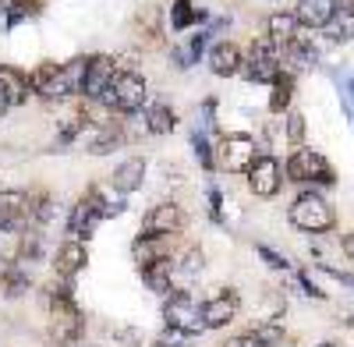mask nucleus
I'll list each match as a JSON object with an SVG mask.
<instances>
[{
    "label": "nucleus",
    "mask_w": 354,
    "mask_h": 347,
    "mask_svg": "<svg viewBox=\"0 0 354 347\" xmlns=\"http://www.w3.org/2000/svg\"><path fill=\"white\" fill-rule=\"evenodd\" d=\"M46 305H50V337L61 347H78V340L85 333V315L71 298V283H64L61 291L50 287Z\"/></svg>",
    "instance_id": "1"
},
{
    "label": "nucleus",
    "mask_w": 354,
    "mask_h": 347,
    "mask_svg": "<svg viewBox=\"0 0 354 347\" xmlns=\"http://www.w3.org/2000/svg\"><path fill=\"white\" fill-rule=\"evenodd\" d=\"M113 118H135V113L145 110V103H149V85H145V78L131 68H117L110 89L103 93L100 100Z\"/></svg>",
    "instance_id": "2"
},
{
    "label": "nucleus",
    "mask_w": 354,
    "mask_h": 347,
    "mask_svg": "<svg viewBox=\"0 0 354 347\" xmlns=\"http://www.w3.org/2000/svg\"><path fill=\"white\" fill-rule=\"evenodd\" d=\"M283 174H287V181L301 185L308 191L337 185V170L330 167L326 156H322L319 149H312V146H298V149H294L287 156V163H283Z\"/></svg>",
    "instance_id": "3"
},
{
    "label": "nucleus",
    "mask_w": 354,
    "mask_h": 347,
    "mask_svg": "<svg viewBox=\"0 0 354 347\" xmlns=\"http://www.w3.org/2000/svg\"><path fill=\"white\" fill-rule=\"evenodd\" d=\"M287 220L301 230V234H330L337 227V213L319 191H301L298 198L290 202Z\"/></svg>",
    "instance_id": "4"
},
{
    "label": "nucleus",
    "mask_w": 354,
    "mask_h": 347,
    "mask_svg": "<svg viewBox=\"0 0 354 347\" xmlns=\"http://www.w3.org/2000/svg\"><path fill=\"white\" fill-rule=\"evenodd\" d=\"M202 301H195L185 287H174V291L163 298V323H167V333H177V337H198L205 326H202Z\"/></svg>",
    "instance_id": "5"
},
{
    "label": "nucleus",
    "mask_w": 354,
    "mask_h": 347,
    "mask_svg": "<svg viewBox=\"0 0 354 347\" xmlns=\"http://www.w3.org/2000/svg\"><path fill=\"white\" fill-rule=\"evenodd\" d=\"M28 82H32V93L43 96L46 103H61V100H68L71 93H78V85H75L68 64H57V61L36 64L32 75H28Z\"/></svg>",
    "instance_id": "6"
},
{
    "label": "nucleus",
    "mask_w": 354,
    "mask_h": 347,
    "mask_svg": "<svg viewBox=\"0 0 354 347\" xmlns=\"http://www.w3.org/2000/svg\"><path fill=\"white\" fill-rule=\"evenodd\" d=\"M259 142L248 135V131H227L216 146V163L227 170V174H248V167L255 163L259 156Z\"/></svg>",
    "instance_id": "7"
},
{
    "label": "nucleus",
    "mask_w": 354,
    "mask_h": 347,
    "mask_svg": "<svg viewBox=\"0 0 354 347\" xmlns=\"http://www.w3.org/2000/svg\"><path fill=\"white\" fill-rule=\"evenodd\" d=\"M280 71H283V68H280V50L270 43V36L252 39L248 57H245V64H241V75H245L248 82H266V85H273Z\"/></svg>",
    "instance_id": "8"
},
{
    "label": "nucleus",
    "mask_w": 354,
    "mask_h": 347,
    "mask_svg": "<svg viewBox=\"0 0 354 347\" xmlns=\"http://www.w3.org/2000/svg\"><path fill=\"white\" fill-rule=\"evenodd\" d=\"M117 75V61L110 53H93L85 57V71H82V85H78V96L85 103H100L103 93L110 89V82Z\"/></svg>",
    "instance_id": "9"
},
{
    "label": "nucleus",
    "mask_w": 354,
    "mask_h": 347,
    "mask_svg": "<svg viewBox=\"0 0 354 347\" xmlns=\"http://www.w3.org/2000/svg\"><path fill=\"white\" fill-rule=\"evenodd\" d=\"M245 178H248V191L255 198H273L283 188V167H280V160L273 153H259Z\"/></svg>",
    "instance_id": "10"
},
{
    "label": "nucleus",
    "mask_w": 354,
    "mask_h": 347,
    "mask_svg": "<svg viewBox=\"0 0 354 347\" xmlns=\"http://www.w3.org/2000/svg\"><path fill=\"white\" fill-rule=\"evenodd\" d=\"M185 209L177 206V202H156V206L145 213L142 220V230L138 234H149V238H174L185 230Z\"/></svg>",
    "instance_id": "11"
},
{
    "label": "nucleus",
    "mask_w": 354,
    "mask_h": 347,
    "mask_svg": "<svg viewBox=\"0 0 354 347\" xmlns=\"http://www.w3.org/2000/svg\"><path fill=\"white\" fill-rule=\"evenodd\" d=\"M198 308H202V326L205 330H223L227 323H234V315L241 312V294L234 291V287H223L213 298H205Z\"/></svg>",
    "instance_id": "12"
},
{
    "label": "nucleus",
    "mask_w": 354,
    "mask_h": 347,
    "mask_svg": "<svg viewBox=\"0 0 354 347\" xmlns=\"http://www.w3.org/2000/svg\"><path fill=\"white\" fill-rule=\"evenodd\" d=\"M28 227V191L25 188H0V230L25 234Z\"/></svg>",
    "instance_id": "13"
},
{
    "label": "nucleus",
    "mask_w": 354,
    "mask_h": 347,
    "mask_svg": "<svg viewBox=\"0 0 354 347\" xmlns=\"http://www.w3.org/2000/svg\"><path fill=\"white\" fill-rule=\"evenodd\" d=\"M103 223V213H100V206L93 202V195H82L78 202H75V209L68 213V238H75V241H88L96 234V227Z\"/></svg>",
    "instance_id": "14"
},
{
    "label": "nucleus",
    "mask_w": 354,
    "mask_h": 347,
    "mask_svg": "<svg viewBox=\"0 0 354 347\" xmlns=\"http://www.w3.org/2000/svg\"><path fill=\"white\" fill-rule=\"evenodd\" d=\"M85 266H88V248H85V241L64 238L61 245H57V252H53V273L61 276L64 283H71Z\"/></svg>",
    "instance_id": "15"
},
{
    "label": "nucleus",
    "mask_w": 354,
    "mask_h": 347,
    "mask_svg": "<svg viewBox=\"0 0 354 347\" xmlns=\"http://www.w3.org/2000/svg\"><path fill=\"white\" fill-rule=\"evenodd\" d=\"M85 146H88V153H93V156H106L113 149H121V146H128V124L110 118V121H103L96 128H88Z\"/></svg>",
    "instance_id": "16"
},
{
    "label": "nucleus",
    "mask_w": 354,
    "mask_h": 347,
    "mask_svg": "<svg viewBox=\"0 0 354 347\" xmlns=\"http://www.w3.org/2000/svg\"><path fill=\"white\" fill-rule=\"evenodd\" d=\"M205 64H209V71L216 78H234V75H241V64H245V53L238 43H230V39H220L209 46V53H205Z\"/></svg>",
    "instance_id": "17"
},
{
    "label": "nucleus",
    "mask_w": 354,
    "mask_h": 347,
    "mask_svg": "<svg viewBox=\"0 0 354 347\" xmlns=\"http://www.w3.org/2000/svg\"><path fill=\"white\" fill-rule=\"evenodd\" d=\"M145 170H149L145 156H128V160H121V163L113 167V174H110V181H106V185L128 198L131 191H138V188H142V181H145Z\"/></svg>",
    "instance_id": "18"
},
{
    "label": "nucleus",
    "mask_w": 354,
    "mask_h": 347,
    "mask_svg": "<svg viewBox=\"0 0 354 347\" xmlns=\"http://www.w3.org/2000/svg\"><path fill=\"white\" fill-rule=\"evenodd\" d=\"M174 128H177V110L167 100L149 96V103H145V110H142V131L160 138V135H170Z\"/></svg>",
    "instance_id": "19"
},
{
    "label": "nucleus",
    "mask_w": 354,
    "mask_h": 347,
    "mask_svg": "<svg viewBox=\"0 0 354 347\" xmlns=\"http://www.w3.org/2000/svg\"><path fill=\"white\" fill-rule=\"evenodd\" d=\"M266 36H270V43L283 53L294 39L301 36V25H298V18H294V11H273L270 21H266Z\"/></svg>",
    "instance_id": "20"
},
{
    "label": "nucleus",
    "mask_w": 354,
    "mask_h": 347,
    "mask_svg": "<svg viewBox=\"0 0 354 347\" xmlns=\"http://www.w3.org/2000/svg\"><path fill=\"white\" fill-rule=\"evenodd\" d=\"M0 93H4L8 106H25L28 103V93H32V82L21 68H11V64H0Z\"/></svg>",
    "instance_id": "21"
},
{
    "label": "nucleus",
    "mask_w": 354,
    "mask_h": 347,
    "mask_svg": "<svg viewBox=\"0 0 354 347\" xmlns=\"http://www.w3.org/2000/svg\"><path fill=\"white\" fill-rule=\"evenodd\" d=\"M337 11V0H298V8H294V18H298L301 28H326L330 18Z\"/></svg>",
    "instance_id": "22"
},
{
    "label": "nucleus",
    "mask_w": 354,
    "mask_h": 347,
    "mask_svg": "<svg viewBox=\"0 0 354 347\" xmlns=\"http://www.w3.org/2000/svg\"><path fill=\"white\" fill-rule=\"evenodd\" d=\"M131 259H135V266H138V270L160 263V259H174V255H170V238H149V234H138V238L131 241Z\"/></svg>",
    "instance_id": "23"
},
{
    "label": "nucleus",
    "mask_w": 354,
    "mask_h": 347,
    "mask_svg": "<svg viewBox=\"0 0 354 347\" xmlns=\"http://www.w3.org/2000/svg\"><path fill=\"white\" fill-rule=\"evenodd\" d=\"M138 273H142V283L149 287L153 294L167 298V294L174 291V259H160V263L145 266V270H138Z\"/></svg>",
    "instance_id": "24"
},
{
    "label": "nucleus",
    "mask_w": 354,
    "mask_h": 347,
    "mask_svg": "<svg viewBox=\"0 0 354 347\" xmlns=\"http://www.w3.org/2000/svg\"><path fill=\"white\" fill-rule=\"evenodd\" d=\"M198 21H205V11L195 8L192 0H174L170 4V28L174 32H188V28L198 25Z\"/></svg>",
    "instance_id": "25"
},
{
    "label": "nucleus",
    "mask_w": 354,
    "mask_h": 347,
    "mask_svg": "<svg viewBox=\"0 0 354 347\" xmlns=\"http://www.w3.org/2000/svg\"><path fill=\"white\" fill-rule=\"evenodd\" d=\"M88 195H93V202L100 206L103 220H113V216H121V213H124V195H121V191H113L110 185H93V188H88Z\"/></svg>",
    "instance_id": "26"
},
{
    "label": "nucleus",
    "mask_w": 354,
    "mask_h": 347,
    "mask_svg": "<svg viewBox=\"0 0 354 347\" xmlns=\"http://www.w3.org/2000/svg\"><path fill=\"white\" fill-rule=\"evenodd\" d=\"M205 270V252L198 245H188L181 259H174V280H195Z\"/></svg>",
    "instance_id": "27"
},
{
    "label": "nucleus",
    "mask_w": 354,
    "mask_h": 347,
    "mask_svg": "<svg viewBox=\"0 0 354 347\" xmlns=\"http://www.w3.org/2000/svg\"><path fill=\"white\" fill-rule=\"evenodd\" d=\"M294 103V75L290 71H280L277 82L270 85V110L273 113H287Z\"/></svg>",
    "instance_id": "28"
},
{
    "label": "nucleus",
    "mask_w": 354,
    "mask_h": 347,
    "mask_svg": "<svg viewBox=\"0 0 354 347\" xmlns=\"http://www.w3.org/2000/svg\"><path fill=\"white\" fill-rule=\"evenodd\" d=\"M326 32V43L340 46V43H351L354 39V11H333L330 25L322 28Z\"/></svg>",
    "instance_id": "29"
},
{
    "label": "nucleus",
    "mask_w": 354,
    "mask_h": 347,
    "mask_svg": "<svg viewBox=\"0 0 354 347\" xmlns=\"http://www.w3.org/2000/svg\"><path fill=\"white\" fill-rule=\"evenodd\" d=\"M0 291H4V298L18 301V298H25L28 291H32V276H28L25 266H11V273L0 280Z\"/></svg>",
    "instance_id": "30"
},
{
    "label": "nucleus",
    "mask_w": 354,
    "mask_h": 347,
    "mask_svg": "<svg viewBox=\"0 0 354 347\" xmlns=\"http://www.w3.org/2000/svg\"><path fill=\"white\" fill-rule=\"evenodd\" d=\"M39 11H43L39 0H11L8 15H4V25L11 28V25H18V21H25V18H36Z\"/></svg>",
    "instance_id": "31"
},
{
    "label": "nucleus",
    "mask_w": 354,
    "mask_h": 347,
    "mask_svg": "<svg viewBox=\"0 0 354 347\" xmlns=\"http://www.w3.org/2000/svg\"><path fill=\"white\" fill-rule=\"evenodd\" d=\"M283 138L290 142L294 149L305 146V113H298V110H287L283 113Z\"/></svg>",
    "instance_id": "32"
},
{
    "label": "nucleus",
    "mask_w": 354,
    "mask_h": 347,
    "mask_svg": "<svg viewBox=\"0 0 354 347\" xmlns=\"http://www.w3.org/2000/svg\"><path fill=\"white\" fill-rule=\"evenodd\" d=\"M192 149H195V160H198V167H205V170H213L216 167V149L209 146V135L205 131H192Z\"/></svg>",
    "instance_id": "33"
},
{
    "label": "nucleus",
    "mask_w": 354,
    "mask_h": 347,
    "mask_svg": "<svg viewBox=\"0 0 354 347\" xmlns=\"http://www.w3.org/2000/svg\"><path fill=\"white\" fill-rule=\"evenodd\" d=\"M248 333H252L262 347H277V344H283V323H255Z\"/></svg>",
    "instance_id": "34"
},
{
    "label": "nucleus",
    "mask_w": 354,
    "mask_h": 347,
    "mask_svg": "<svg viewBox=\"0 0 354 347\" xmlns=\"http://www.w3.org/2000/svg\"><path fill=\"white\" fill-rule=\"evenodd\" d=\"M337 85H340V103L354 124V75H337Z\"/></svg>",
    "instance_id": "35"
},
{
    "label": "nucleus",
    "mask_w": 354,
    "mask_h": 347,
    "mask_svg": "<svg viewBox=\"0 0 354 347\" xmlns=\"http://www.w3.org/2000/svg\"><path fill=\"white\" fill-rule=\"evenodd\" d=\"M255 255H259V259H262V263L270 266V270H287V266H290V263H287V259H283L280 252L266 248V245H255Z\"/></svg>",
    "instance_id": "36"
},
{
    "label": "nucleus",
    "mask_w": 354,
    "mask_h": 347,
    "mask_svg": "<svg viewBox=\"0 0 354 347\" xmlns=\"http://www.w3.org/2000/svg\"><path fill=\"white\" fill-rule=\"evenodd\" d=\"M205 198H209V216H213V220L220 223V220H223V213H220V209H223V198H220V188L213 185V188H209V195H205Z\"/></svg>",
    "instance_id": "37"
},
{
    "label": "nucleus",
    "mask_w": 354,
    "mask_h": 347,
    "mask_svg": "<svg viewBox=\"0 0 354 347\" xmlns=\"http://www.w3.org/2000/svg\"><path fill=\"white\" fill-rule=\"evenodd\" d=\"M223 347H262V344H259L252 333H238V337H230Z\"/></svg>",
    "instance_id": "38"
},
{
    "label": "nucleus",
    "mask_w": 354,
    "mask_h": 347,
    "mask_svg": "<svg viewBox=\"0 0 354 347\" xmlns=\"http://www.w3.org/2000/svg\"><path fill=\"white\" fill-rule=\"evenodd\" d=\"M298 280H301V287H305V291H308V298H319V301H322V298H326V291H322V287H315L308 273H301Z\"/></svg>",
    "instance_id": "39"
},
{
    "label": "nucleus",
    "mask_w": 354,
    "mask_h": 347,
    "mask_svg": "<svg viewBox=\"0 0 354 347\" xmlns=\"http://www.w3.org/2000/svg\"><path fill=\"white\" fill-rule=\"evenodd\" d=\"M344 255H347L351 263H354V230H351V234L344 238Z\"/></svg>",
    "instance_id": "40"
},
{
    "label": "nucleus",
    "mask_w": 354,
    "mask_h": 347,
    "mask_svg": "<svg viewBox=\"0 0 354 347\" xmlns=\"http://www.w3.org/2000/svg\"><path fill=\"white\" fill-rule=\"evenodd\" d=\"M11 266H15V263H8V259H0V280H4V276L11 273Z\"/></svg>",
    "instance_id": "41"
},
{
    "label": "nucleus",
    "mask_w": 354,
    "mask_h": 347,
    "mask_svg": "<svg viewBox=\"0 0 354 347\" xmlns=\"http://www.w3.org/2000/svg\"><path fill=\"white\" fill-rule=\"evenodd\" d=\"M8 110H11V106H8V100H4V93H0V121H4V118H8Z\"/></svg>",
    "instance_id": "42"
},
{
    "label": "nucleus",
    "mask_w": 354,
    "mask_h": 347,
    "mask_svg": "<svg viewBox=\"0 0 354 347\" xmlns=\"http://www.w3.org/2000/svg\"><path fill=\"white\" fill-rule=\"evenodd\" d=\"M337 11H354V0H337Z\"/></svg>",
    "instance_id": "43"
},
{
    "label": "nucleus",
    "mask_w": 354,
    "mask_h": 347,
    "mask_svg": "<svg viewBox=\"0 0 354 347\" xmlns=\"http://www.w3.org/2000/svg\"><path fill=\"white\" fill-rule=\"evenodd\" d=\"M319 347H337V344H319Z\"/></svg>",
    "instance_id": "44"
},
{
    "label": "nucleus",
    "mask_w": 354,
    "mask_h": 347,
    "mask_svg": "<svg viewBox=\"0 0 354 347\" xmlns=\"http://www.w3.org/2000/svg\"><path fill=\"white\" fill-rule=\"evenodd\" d=\"M351 326H354V315H351Z\"/></svg>",
    "instance_id": "45"
}]
</instances>
